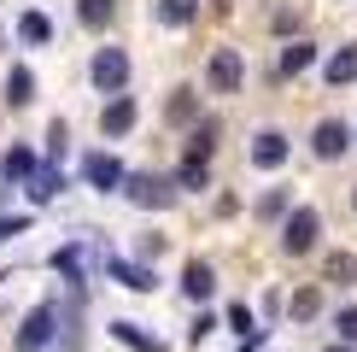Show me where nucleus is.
Wrapping results in <instances>:
<instances>
[{
	"label": "nucleus",
	"instance_id": "nucleus-19",
	"mask_svg": "<svg viewBox=\"0 0 357 352\" xmlns=\"http://www.w3.org/2000/svg\"><path fill=\"white\" fill-rule=\"evenodd\" d=\"M59 188H65V176H59L53 165H47V170H36V176H29V194H36V200H53V194H59Z\"/></svg>",
	"mask_w": 357,
	"mask_h": 352
},
{
	"label": "nucleus",
	"instance_id": "nucleus-20",
	"mask_svg": "<svg viewBox=\"0 0 357 352\" xmlns=\"http://www.w3.org/2000/svg\"><path fill=\"white\" fill-rule=\"evenodd\" d=\"M176 182H182V188H205V182H211V170H205V159H182V170H176Z\"/></svg>",
	"mask_w": 357,
	"mask_h": 352
},
{
	"label": "nucleus",
	"instance_id": "nucleus-22",
	"mask_svg": "<svg viewBox=\"0 0 357 352\" xmlns=\"http://www.w3.org/2000/svg\"><path fill=\"white\" fill-rule=\"evenodd\" d=\"M18 36H24V41H47V36H53V24L41 18V12H24V24H18Z\"/></svg>",
	"mask_w": 357,
	"mask_h": 352
},
{
	"label": "nucleus",
	"instance_id": "nucleus-4",
	"mask_svg": "<svg viewBox=\"0 0 357 352\" xmlns=\"http://www.w3.org/2000/svg\"><path fill=\"white\" fill-rule=\"evenodd\" d=\"M123 188H129V200H135L141 212H165V205L176 200V188L165 182V176H129Z\"/></svg>",
	"mask_w": 357,
	"mask_h": 352
},
{
	"label": "nucleus",
	"instance_id": "nucleus-30",
	"mask_svg": "<svg viewBox=\"0 0 357 352\" xmlns=\"http://www.w3.org/2000/svg\"><path fill=\"white\" fill-rule=\"evenodd\" d=\"M328 352H351V346H346V341H340V346H328Z\"/></svg>",
	"mask_w": 357,
	"mask_h": 352
},
{
	"label": "nucleus",
	"instance_id": "nucleus-2",
	"mask_svg": "<svg viewBox=\"0 0 357 352\" xmlns=\"http://www.w3.org/2000/svg\"><path fill=\"white\" fill-rule=\"evenodd\" d=\"M53 323H59V305H36V311L24 317V329L12 335V346H18V352H41L53 341Z\"/></svg>",
	"mask_w": 357,
	"mask_h": 352
},
{
	"label": "nucleus",
	"instance_id": "nucleus-29",
	"mask_svg": "<svg viewBox=\"0 0 357 352\" xmlns=\"http://www.w3.org/2000/svg\"><path fill=\"white\" fill-rule=\"evenodd\" d=\"M258 212H264V217H281V212H287V194H264Z\"/></svg>",
	"mask_w": 357,
	"mask_h": 352
},
{
	"label": "nucleus",
	"instance_id": "nucleus-14",
	"mask_svg": "<svg viewBox=\"0 0 357 352\" xmlns=\"http://www.w3.org/2000/svg\"><path fill=\"white\" fill-rule=\"evenodd\" d=\"M0 170H6V182H24V176H36V153H29V147H12V153L0 159Z\"/></svg>",
	"mask_w": 357,
	"mask_h": 352
},
{
	"label": "nucleus",
	"instance_id": "nucleus-1",
	"mask_svg": "<svg viewBox=\"0 0 357 352\" xmlns=\"http://www.w3.org/2000/svg\"><path fill=\"white\" fill-rule=\"evenodd\" d=\"M88 77H94L100 94H123V82H129V59H123V47H100L94 65H88Z\"/></svg>",
	"mask_w": 357,
	"mask_h": 352
},
{
	"label": "nucleus",
	"instance_id": "nucleus-11",
	"mask_svg": "<svg viewBox=\"0 0 357 352\" xmlns=\"http://www.w3.org/2000/svg\"><path fill=\"white\" fill-rule=\"evenodd\" d=\"M182 288H188V300H211V288H217V270L193 258L188 270H182Z\"/></svg>",
	"mask_w": 357,
	"mask_h": 352
},
{
	"label": "nucleus",
	"instance_id": "nucleus-17",
	"mask_svg": "<svg viewBox=\"0 0 357 352\" xmlns=\"http://www.w3.org/2000/svg\"><path fill=\"white\" fill-rule=\"evenodd\" d=\"M158 18L165 24H193L199 18V0H158Z\"/></svg>",
	"mask_w": 357,
	"mask_h": 352
},
{
	"label": "nucleus",
	"instance_id": "nucleus-25",
	"mask_svg": "<svg viewBox=\"0 0 357 352\" xmlns=\"http://www.w3.org/2000/svg\"><path fill=\"white\" fill-rule=\"evenodd\" d=\"M334 329H340V341H357V305H346V311L334 317Z\"/></svg>",
	"mask_w": 357,
	"mask_h": 352
},
{
	"label": "nucleus",
	"instance_id": "nucleus-24",
	"mask_svg": "<svg viewBox=\"0 0 357 352\" xmlns=\"http://www.w3.org/2000/svg\"><path fill=\"white\" fill-rule=\"evenodd\" d=\"M170 117H176V124H188V117H193V94H188V88H176V100H170Z\"/></svg>",
	"mask_w": 357,
	"mask_h": 352
},
{
	"label": "nucleus",
	"instance_id": "nucleus-8",
	"mask_svg": "<svg viewBox=\"0 0 357 352\" xmlns=\"http://www.w3.org/2000/svg\"><path fill=\"white\" fill-rule=\"evenodd\" d=\"M281 159H287V135H275V129H258V135H252V165L275 170Z\"/></svg>",
	"mask_w": 357,
	"mask_h": 352
},
{
	"label": "nucleus",
	"instance_id": "nucleus-3",
	"mask_svg": "<svg viewBox=\"0 0 357 352\" xmlns=\"http://www.w3.org/2000/svg\"><path fill=\"white\" fill-rule=\"evenodd\" d=\"M281 247H287L293 258H305L310 247H317V212H310V205H299V212L281 223Z\"/></svg>",
	"mask_w": 357,
	"mask_h": 352
},
{
	"label": "nucleus",
	"instance_id": "nucleus-5",
	"mask_svg": "<svg viewBox=\"0 0 357 352\" xmlns=\"http://www.w3.org/2000/svg\"><path fill=\"white\" fill-rule=\"evenodd\" d=\"M241 77H246L241 53H234V47H217V53H211V88H217V94H234Z\"/></svg>",
	"mask_w": 357,
	"mask_h": 352
},
{
	"label": "nucleus",
	"instance_id": "nucleus-9",
	"mask_svg": "<svg viewBox=\"0 0 357 352\" xmlns=\"http://www.w3.org/2000/svg\"><path fill=\"white\" fill-rule=\"evenodd\" d=\"M106 270H112L123 288H135V293H153V288H158V276L141 270V264H129V258H112V253H106Z\"/></svg>",
	"mask_w": 357,
	"mask_h": 352
},
{
	"label": "nucleus",
	"instance_id": "nucleus-12",
	"mask_svg": "<svg viewBox=\"0 0 357 352\" xmlns=\"http://www.w3.org/2000/svg\"><path fill=\"white\" fill-rule=\"evenodd\" d=\"M6 100H12V106H29V100H36V77H29L24 65L6 71Z\"/></svg>",
	"mask_w": 357,
	"mask_h": 352
},
{
	"label": "nucleus",
	"instance_id": "nucleus-16",
	"mask_svg": "<svg viewBox=\"0 0 357 352\" xmlns=\"http://www.w3.org/2000/svg\"><path fill=\"white\" fill-rule=\"evenodd\" d=\"M112 335H117L123 346H135V352H158V335H146L141 323H112Z\"/></svg>",
	"mask_w": 357,
	"mask_h": 352
},
{
	"label": "nucleus",
	"instance_id": "nucleus-31",
	"mask_svg": "<svg viewBox=\"0 0 357 352\" xmlns=\"http://www.w3.org/2000/svg\"><path fill=\"white\" fill-rule=\"evenodd\" d=\"M351 205H357V194H351Z\"/></svg>",
	"mask_w": 357,
	"mask_h": 352
},
{
	"label": "nucleus",
	"instance_id": "nucleus-26",
	"mask_svg": "<svg viewBox=\"0 0 357 352\" xmlns=\"http://www.w3.org/2000/svg\"><path fill=\"white\" fill-rule=\"evenodd\" d=\"M293 317H317V288H305V293H293Z\"/></svg>",
	"mask_w": 357,
	"mask_h": 352
},
{
	"label": "nucleus",
	"instance_id": "nucleus-7",
	"mask_svg": "<svg viewBox=\"0 0 357 352\" xmlns=\"http://www.w3.org/2000/svg\"><path fill=\"white\" fill-rule=\"evenodd\" d=\"M310 147H317V159H340L351 147V129L340 124V117H328V124H317V141H310Z\"/></svg>",
	"mask_w": 357,
	"mask_h": 352
},
{
	"label": "nucleus",
	"instance_id": "nucleus-13",
	"mask_svg": "<svg viewBox=\"0 0 357 352\" xmlns=\"http://www.w3.org/2000/svg\"><path fill=\"white\" fill-rule=\"evenodd\" d=\"M310 59H317V47H310V41L281 47V77H299V71H310Z\"/></svg>",
	"mask_w": 357,
	"mask_h": 352
},
{
	"label": "nucleus",
	"instance_id": "nucleus-23",
	"mask_svg": "<svg viewBox=\"0 0 357 352\" xmlns=\"http://www.w3.org/2000/svg\"><path fill=\"white\" fill-rule=\"evenodd\" d=\"M53 270H65L70 282H82V253H77V247H65V253H53Z\"/></svg>",
	"mask_w": 357,
	"mask_h": 352
},
{
	"label": "nucleus",
	"instance_id": "nucleus-15",
	"mask_svg": "<svg viewBox=\"0 0 357 352\" xmlns=\"http://www.w3.org/2000/svg\"><path fill=\"white\" fill-rule=\"evenodd\" d=\"M77 18H82L88 29H106V24L117 18V0H82V6H77Z\"/></svg>",
	"mask_w": 357,
	"mask_h": 352
},
{
	"label": "nucleus",
	"instance_id": "nucleus-6",
	"mask_svg": "<svg viewBox=\"0 0 357 352\" xmlns=\"http://www.w3.org/2000/svg\"><path fill=\"white\" fill-rule=\"evenodd\" d=\"M82 176L100 188V194H106V188H123V182H129V176H123V165H117L112 153H88V159H82Z\"/></svg>",
	"mask_w": 357,
	"mask_h": 352
},
{
	"label": "nucleus",
	"instance_id": "nucleus-18",
	"mask_svg": "<svg viewBox=\"0 0 357 352\" xmlns=\"http://www.w3.org/2000/svg\"><path fill=\"white\" fill-rule=\"evenodd\" d=\"M357 77V47H340L334 59H328V82L340 88V82H351Z\"/></svg>",
	"mask_w": 357,
	"mask_h": 352
},
{
	"label": "nucleus",
	"instance_id": "nucleus-28",
	"mask_svg": "<svg viewBox=\"0 0 357 352\" xmlns=\"http://www.w3.org/2000/svg\"><path fill=\"white\" fill-rule=\"evenodd\" d=\"M29 217H0V241H12V235H24Z\"/></svg>",
	"mask_w": 357,
	"mask_h": 352
},
{
	"label": "nucleus",
	"instance_id": "nucleus-21",
	"mask_svg": "<svg viewBox=\"0 0 357 352\" xmlns=\"http://www.w3.org/2000/svg\"><path fill=\"white\" fill-rule=\"evenodd\" d=\"M328 282H357V258L351 253H328Z\"/></svg>",
	"mask_w": 357,
	"mask_h": 352
},
{
	"label": "nucleus",
	"instance_id": "nucleus-27",
	"mask_svg": "<svg viewBox=\"0 0 357 352\" xmlns=\"http://www.w3.org/2000/svg\"><path fill=\"white\" fill-rule=\"evenodd\" d=\"M229 323L246 335V341H258V335H252V311H246V305H234V311H229Z\"/></svg>",
	"mask_w": 357,
	"mask_h": 352
},
{
	"label": "nucleus",
	"instance_id": "nucleus-10",
	"mask_svg": "<svg viewBox=\"0 0 357 352\" xmlns=\"http://www.w3.org/2000/svg\"><path fill=\"white\" fill-rule=\"evenodd\" d=\"M100 129H106V135H129V129H135V100L129 94H117L106 112H100Z\"/></svg>",
	"mask_w": 357,
	"mask_h": 352
}]
</instances>
